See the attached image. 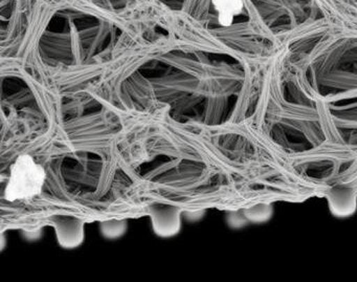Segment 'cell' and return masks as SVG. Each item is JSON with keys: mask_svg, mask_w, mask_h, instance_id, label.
Here are the masks:
<instances>
[{"mask_svg": "<svg viewBox=\"0 0 357 282\" xmlns=\"http://www.w3.org/2000/svg\"><path fill=\"white\" fill-rule=\"evenodd\" d=\"M45 171L29 156H22L12 168L7 188V198L13 200L31 198L40 192Z\"/></svg>", "mask_w": 357, "mask_h": 282, "instance_id": "obj_1", "label": "cell"}, {"mask_svg": "<svg viewBox=\"0 0 357 282\" xmlns=\"http://www.w3.org/2000/svg\"><path fill=\"white\" fill-rule=\"evenodd\" d=\"M213 5L218 13L219 22L225 27L233 24L234 20L241 15L244 8L242 0H213Z\"/></svg>", "mask_w": 357, "mask_h": 282, "instance_id": "obj_2", "label": "cell"}]
</instances>
